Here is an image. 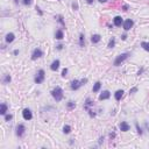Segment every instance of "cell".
<instances>
[{"label":"cell","mask_w":149,"mask_h":149,"mask_svg":"<svg viewBox=\"0 0 149 149\" xmlns=\"http://www.w3.org/2000/svg\"><path fill=\"white\" fill-rule=\"evenodd\" d=\"M50 93H51V97L55 99L56 103L61 101V100L63 99V97H64V94H63V90H62V88H60V86H56L55 89H53Z\"/></svg>","instance_id":"1"},{"label":"cell","mask_w":149,"mask_h":149,"mask_svg":"<svg viewBox=\"0 0 149 149\" xmlns=\"http://www.w3.org/2000/svg\"><path fill=\"white\" fill-rule=\"evenodd\" d=\"M129 55H130L129 53H122V54H120V55H118L117 58L114 60L113 65H114V66H119V65H121V63H123L127 58L129 57Z\"/></svg>","instance_id":"2"},{"label":"cell","mask_w":149,"mask_h":149,"mask_svg":"<svg viewBox=\"0 0 149 149\" xmlns=\"http://www.w3.org/2000/svg\"><path fill=\"white\" fill-rule=\"evenodd\" d=\"M44 79H46V72H44V70L43 69L38 70V72L36 73V76H35V78H34V82L36 84H42L43 82H44Z\"/></svg>","instance_id":"3"},{"label":"cell","mask_w":149,"mask_h":149,"mask_svg":"<svg viewBox=\"0 0 149 149\" xmlns=\"http://www.w3.org/2000/svg\"><path fill=\"white\" fill-rule=\"evenodd\" d=\"M83 82H82V79L78 80V79H73L71 83H70V88H71V90L72 91H77L78 89H80L82 86H83Z\"/></svg>","instance_id":"4"},{"label":"cell","mask_w":149,"mask_h":149,"mask_svg":"<svg viewBox=\"0 0 149 149\" xmlns=\"http://www.w3.org/2000/svg\"><path fill=\"white\" fill-rule=\"evenodd\" d=\"M16 136H19V138H22L23 135L26 134V126L23 125V123H19L18 126H16Z\"/></svg>","instance_id":"5"},{"label":"cell","mask_w":149,"mask_h":149,"mask_svg":"<svg viewBox=\"0 0 149 149\" xmlns=\"http://www.w3.org/2000/svg\"><path fill=\"white\" fill-rule=\"evenodd\" d=\"M42 56H43V51L41 49H38V48L34 49L33 53H31V60H33V61H36L38 58H41Z\"/></svg>","instance_id":"6"},{"label":"cell","mask_w":149,"mask_h":149,"mask_svg":"<svg viewBox=\"0 0 149 149\" xmlns=\"http://www.w3.org/2000/svg\"><path fill=\"white\" fill-rule=\"evenodd\" d=\"M22 117H23L25 120L29 121V120L33 119V113H31V111L29 110V108H25V110L22 111Z\"/></svg>","instance_id":"7"},{"label":"cell","mask_w":149,"mask_h":149,"mask_svg":"<svg viewBox=\"0 0 149 149\" xmlns=\"http://www.w3.org/2000/svg\"><path fill=\"white\" fill-rule=\"evenodd\" d=\"M133 25H134V21L132 19H127L126 21H123V29H125V31H128V30H130V28L133 27Z\"/></svg>","instance_id":"8"},{"label":"cell","mask_w":149,"mask_h":149,"mask_svg":"<svg viewBox=\"0 0 149 149\" xmlns=\"http://www.w3.org/2000/svg\"><path fill=\"white\" fill-rule=\"evenodd\" d=\"M110 97H111V92L108 91V90H105V91H103L100 93L99 100H107V99H110Z\"/></svg>","instance_id":"9"},{"label":"cell","mask_w":149,"mask_h":149,"mask_svg":"<svg viewBox=\"0 0 149 149\" xmlns=\"http://www.w3.org/2000/svg\"><path fill=\"white\" fill-rule=\"evenodd\" d=\"M113 25L115 27H121V25H123V20L121 16H115L114 19H113Z\"/></svg>","instance_id":"10"},{"label":"cell","mask_w":149,"mask_h":149,"mask_svg":"<svg viewBox=\"0 0 149 149\" xmlns=\"http://www.w3.org/2000/svg\"><path fill=\"white\" fill-rule=\"evenodd\" d=\"M119 128H120V130H121V132H128V130L130 129V126L128 125V122H126V121H122V122L119 125Z\"/></svg>","instance_id":"11"},{"label":"cell","mask_w":149,"mask_h":149,"mask_svg":"<svg viewBox=\"0 0 149 149\" xmlns=\"http://www.w3.org/2000/svg\"><path fill=\"white\" fill-rule=\"evenodd\" d=\"M60 65H61L60 60H55V61L51 63V65H50V69H51V71H56V70L60 68Z\"/></svg>","instance_id":"12"},{"label":"cell","mask_w":149,"mask_h":149,"mask_svg":"<svg viewBox=\"0 0 149 149\" xmlns=\"http://www.w3.org/2000/svg\"><path fill=\"white\" fill-rule=\"evenodd\" d=\"M14 40H15V35L13 34V33H8V34L5 36V41H6V43H12Z\"/></svg>","instance_id":"13"},{"label":"cell","mask_w":149,"mask_h":149,"mask_svg":"<svg viewBox=\"0 0 149 149\" xmlns=\"http://www.w3.org/2000/svg\"><path fill=\"white\" fill-rule=\"evenodd\" d=\"M100 40H101V36H100L99 34H93L91 36V42L93 43V44H96V43H99Z\"/></svg>","instance_id":"14"},{"label":"cell","mask_w":149,"mask_h":149,"mask_svg":"<svg viewBox=\"0 0 149 149\" xmlns=\"http://www.w3.org/2000/svg\"><path fill=\"white\" fill-rule=\"evenodd\" d=\"M123 90H118V91L114 93V98H115V100L117 101H119V100H121V98H122V96H123Z\"/></svg>","instance_id":"15"},{"label":"cell","mask_w":149,"mask_h":149,"mask_svg":"<svg viewBox=\"0 0 149 149\" xmlns=\"http://www.w3.org/2000/svg\"><path fill=\"white\" fill-rule=\"evenodd\" d=\"M63 37H64V33H63V30H62V29L56 30V33H55V38L61 41V40H63Z\"/></svg>","instance_id":"16"},{"label":"cell","mask_w":149,"mask_h":149,"mask_svg":"<svg viewBox=\"0 0 149 149\" xmlns=\"http://www.w3.org/2000/svg\"><path fill=\"white\" fill-rule=\"evenodd\" d=\"M90 106H93V101H92L91 98H86V100H85V104H84V108L88 111L89 108H90Z\"/></svg>","instance_id":"17"},{"label":"cell","mask_w":149,"mask_h":149,"mask_svg":"<svg viewBox=\"0 0 149 149\" xmlns=\"http://www.w3.org/2000/svg\"><path fill=\"white\" fill-rule=\"evenodd\" d=\"M66 107H68L69 111H72V110H75V107H76V103H75L73 100H69V101L66 103Z\"/></svg>","instance_id":"18"},{"label":"cell","mask_w":149,"mask_h":149,"mask_svg":"<svg viewBox=\"0 0 149 149\" xmlns=\"http://www.w3.org/2000/svg\"><path fill=\"white\" fill-rule=\"evenodd\" d=\"M7 108H8V106H7V105H6L5 103L1 104V108H0V114H1V115H6Z\"/></svg>","instance_id":"19"},{"label":"cell","mask_w":149,"mask_h":149,"mask_svg":"<svg viewBox=\"0 0 149 149\" xmlns=\"http://www.w3.org/2000/svg\"><path fill=\"white\" fill-rule=\"evenodd\" d=\"M100 88H101V83H100V82H96V83H94V85H93L92 91H93V92H99L100 91Z\"/></svg>","instance_id":"20"},{"label":"cell","mask_w":149,"mask_h":149,"mask_svg":"<svg viewBox=\"0 0 149 149\" xmlns=\"http://www.w3.org/2000/svg\"><path fill=\"white\" fill-rule=\"evenodd\" d=\"M79 46L80 47H84L85 46V36L83 33L79 34Z\"/></svg>","instance_id":"21"},{"label":"cell","mask_w":149,"mask_h":149,"mask_svg":"<svg viewBox=\"0 0 149 149\" xmlns=\"http://www.w3.org/2000/svg\"><path fill=\"white\" fill-rule=\"evenodd\" d=\"M56 19H57V22L61 23V26L64 28V27H65V21H64V19H63V16H62V15H57V16H56Z\"/></svg>","instance_id":"22"},{"label":"cell","mask_w":149,"mask_h":149,"mask_svg":"<svg viewBox=\"0 0 149 149\" xmlns=\"http://www.w3.org/2000/svg\"><path fill=\"white\" fill-rule=\"evenodd\" d=\"M108 48H110V49H113V48H114L115 47V37H112L111 40H110V42H108Z\"/></svg>","instance_id":"23"},{"label":"cell","mask_w":149,"mask_h":149,"mask_svg":"<svg viewBox=\"0 0 149 149\" xmlns=\"http://www.w3.org/2000/svg\"><path fill=\"white\" fill-rule=\"evenodd\" d=\"M11 76H9V75H5L4 76V78H2V83H4V84H8V83H9V82H11Z\"/></svg>","instance_id":"24"},{"label":"cell","mask_w":149,"mask_h":149,"mask_svg":"<svg viewBox=\"0 0 149 149\" xmlns=\"http://www.w3.org/2000/svg\"><path fill=\"white\" fill-rule=\"evenodd\" d=\"M70 132H71V127H70L69 125H65V126L63 127V133H64V134H69Z\"/></svg>","instance_id":"25"},{"label":"cell","mask_w":149,"mask_h":149,"mask_svg":"<svg viewBox=\"0 0 149 149\" xmlns=\"http://www.w3.org/2000/svg\"><path fill=\"white\" fill-rule=\"evenodd\" d=\"M141 47L146 50V51H149V42H142Z\"/></svg>","instance_id":"26"},{"label":"cell","mask_w":149,"mask_h":149,"mask_svg":"<svg viewBox=\"0 0 149 149\" xmlns=\"http://www.w3.org/2000/svg\"><path fill=\"white\" fill-rule=\"evenodd\" d=\"M135 127H136V130H138V133L140 134V135H142V134H143V130H142L141 127L139 126V123H138V122L135 123Z\"/></svg>","instance_id":"27"},{"label":"cell","mask_w":149,"mask_h":149,"mask_svg":"<svg viewBox=\"0 0 149 149\" xmlns=\"http://www.w3.org/2000/svg\"><path fill=\"white\" fill-rule=\"evenodd\" d=\"M22 1V4L25 5V6H29V5H31V2H33V0H21Z\"/></svg>","instance_id":"28"},{"label":"cell","mask_w":149,"mask_h":149,"mask_svg":"<svg viewBox=\"0 0 149 149\" xmlns=\"http://www.w3.org/2000/svg\"><path fill=\"white\" fill-rule=\"evenodd\" d=\"M66 76H68V69H66V68H64V69H63V71H62V77H63V78H65Z\"/></svg>","instance_id":"29"},{"label":"cell","mask_w":149,"mask_h":149,"mask_svg":"<svg viewBox=\"0 0 149 149\" xmlns=\"http://www.w3.org/2000/svg\"><path fill=\"white\" fill-rule=\"evenodd\" d=\"M35 9H36V12L38 13V15H40V16H42V15H43V12L41 11V8L38 7V6H36V7H35Z\"/></svg>","instance_id":"30"},{"label":"cell","mask_w":149,"mask_h":149,"mask_svg":"<svg viewBox=\"0 0 149 149\" xmlns=\"http://www.w3.org/2000/svg\"><path fill=\"white\" fill-rule=\"evenodd\" d=\"M12 118H13L12 114H6L5 115V121H9V120H12Z\"/></svg>","instance_id":"31"},{"label":"cell","mask_w":149,"mask_h":149,"mask_svg":"<svg viewBox=\"0 0 149 149\" xmlns=\"http://www.w3.org/2000/svg\"><path fill=\"white\" fill-rule=\"evenodd\" d=\"M128 8H129V6H128L127 4H125V5H122V7H121V9H122L123 12H127V11H128Z\"/></svg>","instance_id":"32"},{"label":"cell","mask_w":149,"mask_h":149,"mask_svg":"<svg viewBox=\"0 0 149 149\" xmlns=\"http://www.w3.org/2000/svg\"><path fill=\"white\" fill-rule=\"evenodd\" d=\"M72 8L75 9V11H77V9H78V4H77L76 1H73V2H72Z\"/></svg>","instance_id":"33"},{"label":"cell","mask_w":149,"mask_h":149,"mask_svg":"<svg viewBox=\"0 0 149 149\" xmlns=\"http://www.w3.org/2000/svg\"><path fill=\"white\" fill-rule=\"evenodd\" d=\"M135 92H138V88H133L129 90V93H135Z\"/></svg>","instance_id":"34"},{"label":"cell","mask_w":149,"mask_h":149,"mask_svg":"<svg viewBox=\"0 0 149 149\" xmlns=\"http://www.w3.org/2000/svg\"><path fill=\"white\" fill-rule=\"evenodd\" d=\"M56 49H57V50H62V49H63V44H61V43L57 44V46H56Z\"/></svg>","instance_id":"35"},{"label":"cell","mask_w":149,"mask_h":149,"mask_svg":"<svg viewBox=\"0 0 149 149\" xmlns=\"http://www.w3.org/2000/svg\"><path fill=\"white\" fill-rule=\"evenodd\" d=\"M121 40H122V41H126V40H127V35L126 34L121 35Z\"/></svg>","instance_id":"36"},{"label":"cell","mask_w":149,"mask_h":149,"mask_svg":"<svg viewBox=\"0 0 149 149\" xmlns=\"http://www.w3.org/2000/svg\"><path fill=\"white\" fill-rule=\"evenodd\" d=\"M93 1H94V0H86V2H88L89 5H92L93 4Z\"/></svg>","instance_id":"37"},{"label":"cell","mask_w":149,"mask_h":149,"mask_svg":"<svg viewBox=\"0 0 149 149\" xmlns=\"http://www.w3.org/2000/svg\"><path fill=\"white\" fill-rule=\"evenodd\" d=\"M13 54H14V55H19V50H18V49H15V50H14V51H13Z\"/></svg>","instance_id":"38"},{"label":"cell","mask_w":149,"mask_h":149,"mask_svg":"<svg viewBox=\"0 0 149 149\" xmlns=\"http://www.w3.org/2000/svg\"><path fill=\"white\" fill-rule=\"evenodd\" d=\"M103 142H104V138H100V139H99V145H101Z\"/></svg>","instance_id":"39"},{"label":"cell","mask_w":149,"mask_h":149,"mask_svg":"<svg viewBox=\"0 0 149 149\" xmlns=\"http://www.w3.org/2000/svg\"><path fill=\"white\" fill-rule=\"evenodd\" d=\"M98 1H99V2H101V4H104V2H107L108 0H98Z\"/></svg>","instance_id":"40"},{"label":"cell","mask_w":149,"mask_h":149,"mask_svg":"<svg viewBox=\"0 0 149 149\" xmlns=\"http://www.w3.org/2000/svg\"><path fill=\"white\" fill-rule=\"evenodd\" d=\"M19 1H20V0H14V2H15V4H16V5L19 4Z\"/></svg>","instance_id":"41"},{"label":"cell","mask_w":149,"mask_h":149,"mask_svg":"<svg viewBox=\"0 0 149 149\" xmlns=\"http://www.w3.org/2000/svg\"><path fill=\"white\" fill-rule=\"evenodd\" d=\"M58 1H62V0H58Z\"/></svg>","instance_id":"42"}]
</instances>
